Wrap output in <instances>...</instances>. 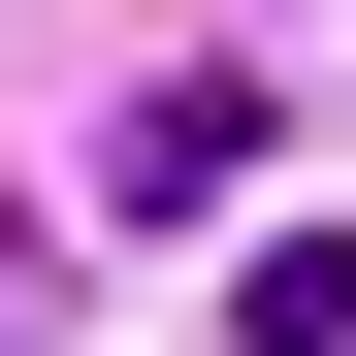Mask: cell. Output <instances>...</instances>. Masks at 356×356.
<instances>
[{
  "label": "cell",
  "instance_id": "6da1fadb",
  "mask_svg": "<svg viewBox=\"0 0 356 356\" xmlns=\"http://www.w3.org/2000/svg\"><path fill=\"white\" fill-rule=\"evenodd\" d=\"M227 356H356V227H291V259L227 291Z\"/></svg>",
  "mask_w": 356,
  "mask_h": 356
}]
</instances>
